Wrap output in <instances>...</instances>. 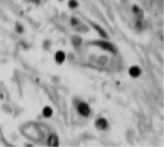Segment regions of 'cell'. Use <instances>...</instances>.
<instances>
[{"instance_id":"1","label":"cell","mask_w":164,"mask_h":147,"mask_svg":"<svg viewBox=\"0 0 164 147\" xmlns=\"http://www.w3.org/2000/svg\"><path fill=\"white\" fill-rule=\"evenodd\" d=\"M93 44L98 45V47L104 49V50H107V51H109V52H115L114 46H113L110 42H107V41H95V42H93Z\"/></svg>"},{"instance_id":"2","label":"cell","mask_w":164,"mask_h":147,"mask_svg":"<svg viewBox=\"0 0 164 147\" xmlns=\"http://www.w3.org/2000/svg\"><path fill=\"white\" fill-rule=\"evenodd\" d=\"M78 112H79L82 116L86 117V116L89 115L90 109H89V107L88 104H86V103H85V102H81V103L79 104V106H78Z\"/></svg>"},{"instance_id":"3","label":"cell","mask_w":164,"mask_h":147,"mask_svg":"<svg viewBox=\"0 0 164 147\" xmlns=\"http://www.w3.org/2000/svg\"><path fill=\"white\" fill-rule=\"evenodd\" d=\"M129 74L132 78H138L142 74V70H140V67L138 66H133L129 69Z\"/></svg>"},{"instance_id":"4","label":"cell","mask_w":164,"mask_h":147,"mask_svg":"<svg viewBox=\"0 0 164 147\" xmlns=\"http://www.w3.org/2000/svg\"><path fill=\"white\" fill-rule=\"evenodd\" d=\"M95 126L96 128H98L100 129H106L107 126H108V122H107L104 118H99L98 120H96Z\"/></svg>"},{"instance_id":"5","label":"cell","mask_w":164,"mask_h":147,"mask_svg":"<svg viewBox=\"0 0 164 147\" xmlns=\"http://www.w3.org/2000/svg\"><path fill=\"white\" fill-rule=\"evenodd\" d=\"M66 58V56H65V53L63 52V51H57L56 52V54H55V60H56V62L58 63V64H62L63 62H64V60Z\"/></svg>"},{"instance_id":"6","label":"cell","mask_w":164,"mask_h":147,"mask_svg":"<svg viewBox=\"0 0 164 147\" xmlns=\"http://www.w3.org/2000/svg\"><path fill=\"white\" fill-rule=\"evenodd\" d=\"M48 144L50 146H57L58 145V137L55 135H51L48 139Z\"/></svg>"},{"instance_id":"7","label":"cell","mask_w":164,"mask_h":147,"mask_svg":"<svg viewBox=\"0 0 164 147\" xmlns=\"http://www.w3.org/2000/svg\"><path fill=\"white\" fill-rule=\"evenodd\" d=\"M92 26L95 28L96 31H98V32H99V35L102 36V37H105V38H107L108 37V35H107V33H106V32L102 28H100L99 26H98V25H95V24H92Z\"/></svg>"},{"instance_id":"8","label":"cell","mask_w":164,"mask_h":147,"mask_svg":"<svg viewBox=\"0 0 164 147\" xmlns=\"http://www.w3.org/2000/svg\"><path fill=\"white\" fill-rule=\"evenodd\" d=\"M42 114L44 117H46V118H49V117H51L52 114H53V111H52V108L51 107H48V106H46L43 108L42 110Z\"/></svg>"},{"instance_id":"9","label":"cell","mask_w":164,"mask_h":147,"mask_svg":"<svg viewBox=\"0 0 164 147\" xmlns=\"http://www.w3.org/2000/svg\"><path fill=\"white\" fill-rule=\"evenodd\" d=\"M78 2L76 1V0H70V1L68 2V6L71 9H75V8H77L78 7Z\"/></svg>"},{"instance_id":"10","label":"cell","mask_w":164,"mask_h":147,"mask_svg":"<svg viewBox=\"0 0 164 147\" xmlns=\"http://www.w3.org/2000/svg\"><path fill=\"white\" fill-rule=\"evenodd\" d=\"M73 43H74V45L75 46H78L80 43H81V38L80 37H73Z\"/></svg>"},{"instance_id":"11","label":"cell","mask_w":164,"mask_h":147,"mask_svg":"<svg viewBox=\"0 0 164 147\" xmlns=\"http://www.w3.org/2000/svg\"><path fill=\"white\" fill-rule=\"evenodd\" d=\"M133 11H134V13H135L136 15H139V14L142 15V11H140L138 6H134V7H133Z\"/></svg>"},{"instance_id":"12","label":"cell","mask_w":164,"mask_h":147,"mask_svg":"<svg viewBox=\"0 0 164 147\" xmlns=\"http://www.w3.org/2000/svg\"><path fill=\"white\" fill-rule=\"evenodd\" d=\"M17 32H24V29H23V26H22V25H17Z\"/></svg>"},{"instance_id":"13","label":"cell","mask_w":164,"mask_h":147,"mask_svg":"<svg viewBox=\"0 0 164 147\" xmlns=\"http://www.w3.org/2000/svg\"><path fill=\"white\" fill-rule=\"evenodd\" d=\"M77 23H78V20H77V19H72V25L73 26L77 25Z\"/></svg>"},{"instance_id":"14","label":"cell","mask_w":164,"mask_h":147,"mask_svg":"<svg viewBox=\"0 0 164 147\" xmlns=\"http://www.w3.org/2000/svg\"><path fill=\"white\" fill-rule=\"evenodd\" d=\"M41 0H32V2H33V3H38Z\"/></svg>"}]
</instances>
